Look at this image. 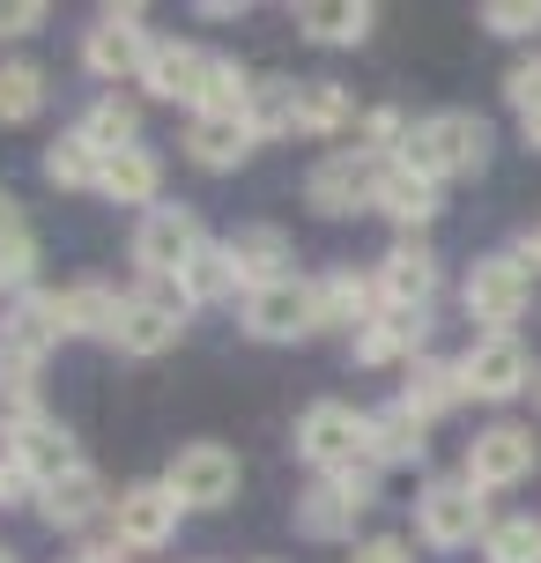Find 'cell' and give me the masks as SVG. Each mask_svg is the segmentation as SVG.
Returning <instances> with one entry per match:
<instances>
[{"label": "cell", "mask_w": 541, "mask_h": 563, "mask_svg": "<svg viewBox=\"0 0 541 563\" xmlns=\"http://www.w3.org/2000/svg\"><path fill=\"white\" fill-rule=\"evenodd\" d=\"M45 23V0H0V37H30Z\"/></svg>", "instance_id": "cell-41"}, {"label": "cell", "mask_w": 541, "mask_h": 563, "mask_svg": "<svg viewBox=\"0 0 541 563\" xmlns=\"http://www.w3.org/2000/svg\"><path fill=\"white\" fill-rule=\"evenodd\" d=\"M119 311H126V297H119L112 282L82 275V282H67V289H59V334H97V341H112V334H119Z\"/></svg>", "instance_id": "cell-23"}, {"label": "cell", "mask_w": 541, "mask_h": 563, "mask_svg": "<svg viewBox=\"0 0 541 563\" xmlns=\"http://www.w3.org/2000/svg\"><path fill=\"white\" fill-rule=\"evenodd\" d=\"M356 119V104H349V89L342 82H327V75H312V82H297V134H312V141H334Z\"/></svg>", "instance_id": "cell-30"}, {"label": "cell", "mask_w": 541, "mask_h": 563, "mask_svg": "<svg viewBox=\"0 0 541 563\" xmlns=\"http://www.w3.org/2000/svg\"><path fill=\"white\" fill-rule=\"evenodd\" d=\"M297 460L319 467V475H349L371 460V416L349 408V400H312L297 416Z\"/></svg>", "instance_id": "cell-2"}, {"label": "cell", "mask_w": 541, "mask_h": 563, "mask_svg": "<svg viewBox=\"0 0 541 563\" xmlns=\"http://www.w3.org/2000/svg\"><path fill=\"white\" fill-rule=\"evenodd\" d=\"M356 563H416V556H408V541L378 534V541H364V549H356Z\"/></svg>", "instance_id": "cell-43"}, {"label": "cell", "mask_w": 541, "mask_h": 563, "mask_svg": "<svg viewBox=\"0 0 541 563\" xmlns=\"http://www.w3.org/2000/svg\"><path fill=\"white\" fill-rule=\"evenodd\" d=\"M423 452H430V422L408 400L371 416V467H423Z\"/></svg>", "instance_id": "cell-24"}, {"label": "cell", "mask_w": 541, "mask_h": 563, "mask_svg": "<svg viewBox=\"0 0 541 563\" xmlns=\"http://www.w3.org/2000/svg\"><path fill=\"white\" fill-rule=\"evenodd\" d=\"M371 208H378L386 223H400V230H423L430 216H438V186L386 156V170H378V200H371Z\"/></svg>", "instance_id": "cell-25"}, {"label": "cell", "mask_w": 541, "mask_h": 563, "mask_svg": "<svg viewBox=\"0 0 541 563\" xmlns=\"http://www.w3.org/2000/svg\"><path fill=\"white\" fill-rule=\"evenodd\" d=\"M148 53H156V37H148L142 8H104L82 37V67L97 82H142Z\"/></svg>", "instance_id": "cell-7"}, {"label": "cell", "mask_w": 541, "mask_h": 563, "mask_svg": "<svg viewBox=\"0 0 541 563\" xmlns=\"http://www.w3.org/2000/svg\"><path fill=\"white\" fill-rule=\"evenodd\" d=\"M30 497H37V482H30L23 467H15V460H8V452H0V511H15V505H30Z\"/></svg>", "instance_id": "cell-42"}, {"label": "cell", "mask_w": 541, "mask_h": 563, "mask_svg": "<svg viewBox=\"0 0 541 563\" xmlns=\"http://www.w3.org/2000/svg\"><path fill=\"white\" fill-rule=\"evenodd\" d=\"M378 311H386V305H378V275H356V267L319 275V327H349V334H364Z\"/></svg>", "instance_id": "cell-22"}, {"label": "cell", "mask_w": 541, "mask_h": 563, "mask_svg": "<svg viewBox=\"0 0 541 563\" xmlns=\"http://www.w3.org/2000/svg\"><path fill=\"white\" fill-rule=\"evenodd\" d=\"M483 23L497 30V37H534L541 30V0H489Z\"/></svg>", "instance_id": "cell-38"}, {"label": "cell", "mask_w": 541, "mask_h": 563, "mask_svg": "<svg viewBox=\"0 0 541 563\" xmlns=\"http://www.w3.org/2000/svg\"><path fill=\"white\" fill-rule=\"evenodd\" d=\"M23 208H15V194H8V186H0V245H8V238H23Z\"/></svg>", "instance_id": "cell-44"}, {"label": "cell", "mask_w": 541, "mask_h": 563, "mask_svg": "<svg viewBox=\"0 0 541 563\" xmlns=\"http://www.w3.org/2000/svg\"><path fill=\"white\" fill-rule=\"evenodd\" d=\"M178 289H186V305H223L230 289H238V267H230V245H208V253L178 275Z\"/></svg>", "instance_id": "cell-35"}, {"label": "cell", "mask_w": 541, "mask_h": 563, "mask_svg": "<svg viewBox=\"0 0 541 563\" xmlns=\"http://www.w3.org/2000/svg\"><path fill=\"white\" fill-rule=\"evenodd\" d=\"M200 253H208V230L178 200H156L142 223H134V267H142V282H178Z\"/></svg>", "instance_id": "cell-3"}, {"label": "cell", "mask_w": 541, "mask_h": 563, "mask_svg": "<svg viewBox=\"0 0 541 563\" xmlns=\"http://www.w3.org/2000/svg\"><path fill=\"white\" fill-rule=\"evenodd\" d=\"M378 505V467H349V475H319L305 497H297V527L312 541H349L356 534V519Z\"/></svg>", "instance_id": "cell-4"}, {"label": "cell", "mask_w": 541, "mask_h": 563, "mask_svg": "<svg viewBox=\"0 0 541 563\" xmlns=\"http://www.w3.org/2000/svg\"><path fill=\"white\" fill-rule=\"evenodd\" d=\"M253 148H260L253 119H194V126H186V156H194L200 170H238Z\"/></svg>", "instance_id": "cell-26"}, {"label": "cell", "mask_w": 541, "mask_h": 563, "mask_svg": "<svg viewBox=\"0 0 541 563\" xmlns=\"http://www.w3.org/2000/svg\"><path fill=\"white\" fill-rule=\"evenodd\" d=\"M371 23H378L371 0H305V8H297V30H305L312 45H364Z\"/></svg>", "instance_id": "cell-27"}, {"label": "cell", "mask_w": 541, "mask_h": 563, "mask_svg": "<svg viewBox=\"0 0 541 563\" xmlns=\"http://www.w3.org/2000/svg\"><path fill=\"white\" fill-rule=\"evenodd\" d=\"M0 289H8V297H30V289H37V238H8V245H0Z\"/></svg>", "instance_id": "cell-37"}, {"label": "cell", "mask_w": 541, "mask_h": 563, "mask_svg": "<svg viewBox=\"0 0 541 563\" xmlns=\"http://www.w3.org/2000/svg\"><path fill=\"white\" fill-rule=\"evenodd\" d=\"M37 112H45V67L0 59V126H30Z\"/></svg>", "instance_id": "cell-32"}, {"label": "cell", "mask_w": 541, "mask_h": 563, "mask_svg": "<svg viewBox=\"0 0 541 563\" xmlns=\"http://www.w3.org/2000/svg\"><path fill=\"white\" fill-rule=\"evenodd\" d=\"M400 400L416 408V416H445V408H460L467 400V386H460V364H438V356H416L408 364V378H400Z\"/></svg>", "instance_id": "cell-29"}, {"label": "cell", "mask_w": 541, "mask_h": 563, "mask_svg": "<svg viewBox=\"0 0 541 563\" xmlns=\"http://www.w3.org/2000/svg\"><path fill=\"white\" fill-rule=\"evenodd\" d=\"M208 59L216 53H200V45H186V37H156V53H148V67H142V89L164 97V104H200Z\"/></svg>", "instance_id": "cell-17"}, {"label": "cell", "mask_w": 541, "mask_h": 563, "mask_svg": "<svg viewBox=\"0 0 541 563\" xmlns=\"http://www.w3.org/2000/svg\"><path fill=\"white\" fill-rule=\"evenodd\" d=\"M438 297V253L416 245V238H400L394 253L378 260V305L386 311H430Z\"/></svg>", "instance_id": "cell-16"}, {"label": "cell", "mask_w": 541, "mask_h": 563, "mask_svg": "<svg viewBox=\"0 0 541 563\" xmlns=\"http://www.w3.org/2000/svg\"><path fill=\"white\" fill-rule=\"evenodd\" d=\"M75 563H126V556H119V541H97V549H82Z\"/></svg>", "instance_id": "cell-45"}, {"label": "cell", "mask_w": 541, "mask_h": 563, "mask_svg": "<svg viewBox=\"0 0 541 563\" xmlns=\"http://www.w3.org/2000/svg\"><path fill=\"white\" fill-rule=\"evenodd\" d=\"M534 378L541 371H534V356L519 349V334H475L467 356H460V386L475 400H519Z\"/></svg>", "instance_id": "cell-9"}, {"label": "cell", "mask_w": 541, "mask_h": 563, "mask_svg": "<svg viewBox=\"0 0 541 563\" xmlns=\"http://www.w3.org/2000/svg\"><path fill=\"white\" fill-rule=\"evenodd\" d=\"M467 319H483V334H512V319L527 311V297H534V267L519 253H489L467 267Z\"/></svg>", "instance_id": "cell-6"}, {"label": "cell", "mask_w": 541, "mask_h": 563, "mask_svg": "<svg viewBox=\"0 0 541 563\" xmlns=\"http://www.w3.org/2000/svg\"><path fill=\"white\" fill-rule=\"evenodd\" d=\"M0 452H8V460H15L37 489H45V482H59L67 467H82V460H75V445H67V430H59L53 416H15L8 430H0Z\"/></svg>", "instance_id": "cell-15"}, {"label": "cell", "mask_w": 541, "mask_h": 563, "mask_svg": "<svg viewBox=\"0 0 541 563\" xmlns=\"http://www.w3.org/2000/svg\"><path fill=\"white\" fill-rule=\"evenodd\" d=\"M519 260H527V267H541V230L527 238V245H519Z\"/></svg>", "instance_id": "cell-47"}, {"label": "cell", "mask_w": 541, "mask_h": 563, "mask_svg": "<svg viewBox=\"0 0 541 563\" xmlns=\"http://www.w3.org/2000/svg\"><path fill=\"white\" fill-rule=\"evenodd\" d=\"M505 97H512V112H519V119L541 104V53H534V59H519L512 75H505Z\"/></svg>", "instance_id": "cell-40"}, {"label": "cell", "mask_w": 541, "mask_h": 563, "mask_svg": "<svg viewBox=\"0 0 541 563\" xmlns=\"http://www.w3.org/2000/svg\"><path fill=\"white\" fill-rule=\"evenodd\" d=\"M53 341H59V297H53V289L15 297V311L0 319V356H15V364H45Z\"/></svg>", "instance_id": "cell-18"}, {"label": "cell", "mask_w": 541, "mask_h": 563, "mask_svg": "<svg viewBox=\"0 0 541 563\" xmlns=\"http://www.w3.org/2000/svg\"><path fill=\"white\" fill-rule=\"evenodd\" d=\"M230 245V267H238V289L253 297V289H267V282H289V238L275 223H245V230H230L223 238Z\"/></svg>", "instance_id": "cell-20"}, {"label": "cell", "mask_w": 541, "mask_h": 563, "mask_svg": "<svg viewBox=\"0 0 541 563\" xmlns=\"http://www.w3.org/2000/svg\"><path fill=\"white\" fill-rule=\"evenodd\" d=\"M178 511L186 505H178L164 482H134V489L112 497V541L134 549V556H148V549H164V541L178 534Z\"/></svg>", "instance_id": "cell-12"}, {"label": "cell", "mask_w": 541, "mask_h": 563, "mask_svg": "<svg viewBox=\"0 0 541 563\" xmlns=\"http://www.w3.org/2000/svg\"><path fill=\"white\" fill-rule=\"evenodd\" d=\"M245 119H253V134H297V82H283V75H267V82H253V104H245Z\"/></svg>", "instance_id": "cell-33"}, {"label": "cell", "mask_w": 541, "mask_h": 563, "mask_svg": "<svg viewBox=\"0 0 541 563\" xmlns=\"http://www.w3.org/2000/svg\"><path fill=\"white\" fill-rule=\"evenodd\" d=\"M156 186H164V164L148 156L142 141H134V148H119V156H104V170H97V194L119 200V208H148Z\"/></svg>", "instance_id": "cell-28"}, {"label": "cell", "mask_w": 541, "mask_h": 563, "mask_svg": "<svg viewBox=\"0 0 541 563\" xmlns=\"http://www.w3.org/2000/svg\"><path fill=\"white\" fill-rule=\"evenodd\" d=\"M37 511H45V527H59V534H75V527H89L97 511H104V475L97 467H67L59 482H45L37 489Z\"/></svg>", "instance_id": "cell-21"}, {"label": "cell", "mask_w": 541, "mask_h": 563, "mask_svg": "<svg viewBox=\"0 0 541 563\" xmlns=\"http://www.w3.org/2000/svg\"><path fill=\"white\" fill-rule=\"evenodd\" d=\"M483 556L489 563H541V519H527V511L519 519H497L483 534Z\"/></svg>", "instance_id": "cell-36"}, {"label": "cell", "mask_w": 541, "mask_h": 563, "mask_svg": "<svg viewBox=\"0 0 541 563\" xmlns=\"http://www.w3.org/2000/svg\"><path fill=\"white\" fill-rule=\"evenodd\" d=\"M519 126H527V148H541V104H534L527 119H519Z\"/></svg>", "instance_id": "cell-46"}, {"label": "cell", "mask_w": 541, "mask_h": 563, "mask_svg": "<svg viewBox=\"0 0 541 563\" xmlns=\"http://www.w3.org/2000/svg\"><path fill=\"white\" fill-rule=\"evenodd\" d=\"M0 563H15V549H0Z\"/></svg>", "instance_id": "cell-48"}, {"label": "cell", "mask_w": 541, "mask_h": 563, "mask_svg": "<svg viewBox=\"0 0 541 563\" xmlns=\"http://www.w3.org/2000/svg\"><path fill=\"white\" fill-rule=\"evenodd\" d=\"M75 134H82L97 156H119V148H134V134H142V112H134V97H119V89H112V97H97V104L82 112Z\"/></svg>", "instance_id": "cell-31"}, {"label": "cell", "mask_w": 541, "mask_h": 563, "mask_svg": "<svg viewBox=\"0 0 541 563\" xmlns=\"http://www.w3.org/2000/svg\"><path fill=\"white\" fill-rule=\"evenodd\" d=\"M489 156V126L475 112H430L408 126V141H400L394 164H408L416 178H430V186H445V178H467V170H483Z\"/></svg>", "instance_id": "cell-1"}, {"label": "cell", "mask_w": 541, "mask_h": 563, "mask_svg": "<svg viewBox=\"0 0 541 563\" xmlns=\"http://www.w3.org/2000/svg\"><path fill=\"white\" fill-rule=\"evenodd\" d=\"M164 489H172L186 511L230 505V497H238V452H223V445H186L172 467H164Z\"/></svg>", "instance_id": "cell-14"}, {"label": "cell", "mask_w": 541, "mask_h": 563, "mask_svg": "<svg viewBox=\"0 0 541 563\" xmlns=\"http://www.w3.org/2000/svg\"><path fill=\"white\" fill-rule=\"evenodd\" d=\"M430 334V311H378L364 334H349L356 364H416Z\"/></svg>", "instance_id": "cell-19"}, {"label": "cell", "mask_w": 541, "mask_h": 563, "mask_svg": "<svg viewBox=\"0 0 541 563\" xmlns=\"http://www.w3.org/2000/svg\"><path fill=\"white\" fill-rule=\"evenodd\" d=\"M400 141H408V119H400L394 104H378V112H364V141H356L364 156H386V148L400 156Z\"/></svg>", "instance_id": "cell-39"}, {"label": "cell", "mask_w": 541, "mask_h": 563, "mask_svg": "<svg viewBox=\"0 0 541 563\" xmlns=\"http://www.w3.org/2000/svg\"><path fill=\"white\" fill-rule=\"evenodd\" d=\"M534 400H541V378H534Z\"/></svg>", "instance_id": "cell-49"}, {"label": "cell", "mask_w": 541, "mask_h": 563, "mask_svg": "<svg viewBox=\"0 0 541 563\" xmlns=\"http://www.w3.org/2000/svg\"><path fill=\"white\" fill-rule=\"evenodd\" d=\"M245 334L253 341H305L319 334V282H267L245 297Z\"/></svg>", "instance_id": "cell-11"}, {"label": "cell", "mask_w": 541, "mask_h": 563, "mask_svg": "<svg viewBox=\"0 0 541 563\" xmlns=\"http://www.w3.org/2000/svg\"><path fill=\"white\" fill-rule=\"evenodd\" d=\"M378 170L386 156H364V148H334V156H319L312 178H305V200H312L319 216H356L378 200Z\"/></svg>", "instance_id": "cell-10"}, {"label": "cell", "mask_w": 541, "mask_h": 563, "mask_svg": "<svg viewBox=\"0 0 541 563\" xmlns=\"http://www.w3.org/2000/svg\"><path fill=\"white\" fill-rule=\"evenodd\" d=\"M97 170H104V156H97L82 134H59L53 148H45V178H53L59 194H75V186H97Z\"/></svg>", "instance_id": "cell-34"}, {"label": "cell", "mask_w": 541, "mask_h": 563, "mask_svg": "<svg viewBox=\"0 0 541 563\" xmlns=\"http://www.w3.org/2000/svg\"><path fill=\"white\" fill-rule=\"evenodd\" d=\"M534 430H519V422H489V430H475L467 438V482L475 489H512V482L534 475Z\"/></svg>", "instance_id": "cell-13"}, {"label": "cell", "mask_w": 541, "mask_h": 563, "mask_svg": "<svg viewBox=\"0 0 541 563\" xmlns=\"http://www.w3.org/2000/svg\"><path fill=\"white\" fill-rule=\"evenodd\" d=\"M489 527H497V519H489V497L467 475H445L416 497V534H423L430 549H467V541L489 534Z\"/></svg>", "instance_id": "cell-5"}, {"label": "cell", "mask_w": 541, "mask_h": 563, "mask_svg": "<svg viewBox=\"0 0 541 563\" xmlns=\"http://www.w3.org/2000/svg\"><path fill=\"white\" fill-rule=\"evenodd\" d=\"M186 289H178V282H142V289H134V297H126V311H119V349H126V356H164V349H172L178 334H186Z\"/></svg>", "instance_id": "cell-8"}]
</instances>
